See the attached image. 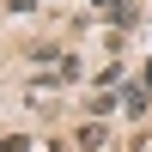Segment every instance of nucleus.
I'll return each instance as SVG.
<instances>
[{
  "mask_svg": "<svg viewBox=\"0 0 152 152\" xmlns=\"http://www.w3.org/2000/svg\"><path fill=\"white\" fill-rule=\"evenodd\" d=\"M73 146H79V152H110V146H116V134H110L104 116H85L79 134H73Z\"/></svg>",
  "mask_w": 152,
  "mask_h": 152,
  "instance_id": "obj_1",
  "label": "nucleus"
},
{
  "mask_svg": "<svg viewBox=\"0 0 152 152\" xmlns=\"http://www.w3.org/2000/svg\"><path fill=\"white\" fill-rule=\"evenodd\" d=\"M97 18H110L116 31H128V24H140V0H110V6L97 12Z\"/></svg>",
  "mask_w": 152,
  "mask_h": 152,
  "instance_id": "obj_2",
  "label": "nucleus"
},
{
  "mask_svg": "<svg viewBox=\"0 0 152 152\" xmlns=\"http://www.w3.org/2000/svg\"><path fill=\"white\" fill-rule=\"evenodd\" d=\"M79 110H85V116H104V122H110V110H122V97H110V91H104V85H97V91H91V97H85V104H79Z\"/></svg>",
  "mask_w": 152,
  "mask_h": 152,
  "instance_id": "obj_3",
  "label": "nucleus"
},
{
  "mask_svg": "<svg viewBox=\"0 0 152 152\" xmlns=\"http://www.w3.org/2000/svg\"><path fill=\"white\" fill-rule=\"evenodd\" d=\"M146 97H152V85H128V91H122V110H128V116H146Z\"/></svg>",
  "mask_w": 152,
  "mask_h": 152,
  "instance_id": "obj_4",
  "label": "nucleus"
},
{
  "mask_svg": "<svg viewBox=\"0 0 152 152\" xmlns=\"http://www.w3.org/2000/svg\"><path fill=\"white\" fill-rule=\"evenodd\" d=\"M24 61H31V67H49V61H61V49H55V43H31Z\"/></svg>",
  "mask_w": 152,
  "mask_h": 152,
  "instance_id": "obj_5",
  "label": "nucleus"
},
{
  "mask_svg": "<svg viewBox=\"0 0 152 152\" xmlns=\"http://www.w3.org/2000/svg\"><path fill=\"white\" fill-rule=\"evenodd\" d=\"M55 73H61V79H79L85 67H79V55H67V49H61V61H55Z\"/></svg>",
  "mask_w": 152,
  "mask_h": 152,
  "instance_id": "obj_6",
  "label": "nucleus"
},
{
  "mask_svg": "<svg viewBox=\"0 0 152 152\" xmlns=\"http://www.w3.org/2000/svg\"><path fill=\"white\" fill-rule=\"evenodd\" d=\"M0 152H31V134H6V140H0Z\"/></svg>",
  "mask_w": 152,
  "mask_h": 152,
  "instance_id": "obj_7",
  "label": "nucleus"
},
{
  "mask_svg": "<svg viewBox=\"0 0 152 152\" xmlns=\"http://www.w3.org/2000/svg\"><path fill=\"white\" fill-rule=\"evenodd\" d=\"M6 12H12V18H24V12H37V0H6Z\"/></svg>",
  "mask_w": 152,
  "mask_h": 152,
  "instance_id": "obj_8",
  "label": "nucleus"
}]
</instances>
